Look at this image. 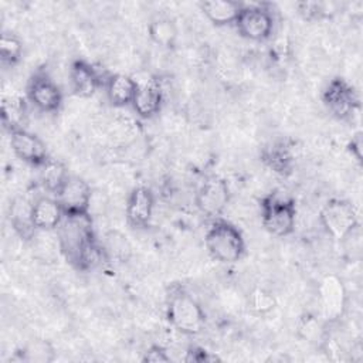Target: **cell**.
Segmentation results:
<instances>
[{
	"label": "cell",
	"mask_w": 363,
	"mask_h": 363,
	"mask_svg": "<svg viewBox=\"0 0 363 363\" xmlns=\"http://www.w3.org/2000/svg\"><path fill=\"white\" fill-rule=\"evenodd\" d=\"M347 149L357 163L363 162V159H362L363 157V133L360 130L352 136V139L347 145Z\"/></svg>",
	"instance_id": "cell-30"
},
{
	"label": "cell",
	"mask_w": 363,
	"mask_h": 363,
	"mask_svg": "<svg viewBox=\"0 0 363 363\" xmlns=\"http://www.w3.org/2000/svg\"><path fill=\"white\" fill-rule=\"evenodd\" d=\"M26 121V102L24 98L17 95H4L1 99V122L9 129L24 128Z\"/></svg>",
	"instance_id": "cell-21"
},
{
	"label": "cell",
	"mask_w": 363,
	"mask_h": 363,
	"mask_svg": "<svg viewBox=\"0 0 363 363\" xmlns=\"http://www.w3.org/2000/svg\"><path fill=\"white\" fill-rule=\"evenodd\" d=\"M163 104V89L159 79H147L138 85L132 108L138 116L149 119L159 113Z\"/></svg>",
	"instance_id": "cell-15"
},
{
	"label": "cell",
	"mask_w": 363,
	"mask_h": 363,
	"mask_svg": "<svg viewBox=\"0 0 363 363\" xmlns=\"http://www.w3.org/2000/svg\"><path fill=\"white\" fill-rule=\"evenodd\" d=\"M143 362H147V363H167L170 362V356L167 354L166 349L162 347L160 345H152L145 353H143V357H142Z\"/></svg>",
	"instance_id": "cell-29"
},
{
	"label": "cell",
	"mask_w": 363,
	"mask_h": 363,
	"mask_svg": "<svg viewBox=\"0 0 363 363\" xmlns=\"http://www.w3.org/2000/svg\"><path fill=\"white\" fill-rule=\"evenodd\" d=\"M55 199L61 204L65 217L89 216L92 193L89 184L84 179L69 174L55 194Z\"/></svg>",
	"instance_id": "cell-8"
},
{
	"label": "cell",
	"mask_w": 363,
	"mask_h": 363,
	"mask_svg": "<svg viewBox=\"0 0 363 363\" xmlns=\"http://www.w3.org/2000/svg\"><path fill=\"white\" fill-rule=\"evenodd\" d=\"M204 242L208 254L223 264H233L242 258L245 241L241 231L224 218H214L210 224Z\"/></svg>",
	"instance_id": "cell-3"
},
{
	"label": "cell",
	"mask_w": 363,
	"mask_h": 363,
	"mask_svg": "<svg viewBox=\"0 0 363 363\" xmlns=\"http://www.w3.org/2000/svg\"><path fill=\"white\" fill-rule=\"evenodd\" d=\"M106 77L99 68L84 60H75L69 68V84L72 92L79 98L92 96L99 86H104Z\"/></svg>",
	"instance_id": "cell-12"
},
{
	"label": "cell",
	"mask_w": 363,
	"mask_h": 363,
	"mask_svg": "<svg viewBox=\"0 0 363 363\" xmlns=\"http://www.w3.org/2000/svg\"><path fill=\"white\" fill-rule=\"evenodd\" d=\"M184 362H194V363H210V362H216L218 360V357L208 352L207 349L204 347H200V346H191L187 349L186 352V356L183 357Z\"/></svg>",
	"instance_id": "cell-28"
},
{
	"label": "cell",
	"mask_w": 363,
	"mask_h": 363,
	"mask_svg": "<svg viewBox=\"0 0 363 363\" xmlns=\"http://www.w3.org/2000/svg\"><path fill=\"white\" fill-rule=\"evenodd\" d=\"M23 55V43L13 33H3L0 35V58L4 64L13 65Z\"/></svg>",
	"instance_id": "cell-27"
},
{
	"label": "cell",
	"mask_w": 363,
	"mask_h": 363,
	"mask_svg": "<svg viewBox=\"0 0 363 363\" xmlns=\"http://www.w3.org/2000/svg\"><path fill=\"white\" fill-rule=\"evenodd\" d=\"M319 220L328 235L342 241L359 227L354 207L343 199L328 200L319 213Z\"/></svg>",
	"instance_id": "cell-5"
},
{
	"label": "cell",
	"mask_w": 363,
	"mask_h": 363,
	"mask_svg": "<svg viewBox=\"0 0 363 363\" xmlns=\"http://www.w3.org/2000/svg\"><path fill=\"white\" fill-rule=\"evenodd\" d=\"M27 96L41 112H57L62 105V92L44 71H37L28 81Z\"/></svg>",
	"instance_id": "cell-10"
},
{
	"label": "cell",
	"mask_w": 363,
	"mask_h": 363,
	"mask_svg": "<svg viewBox=\"0 0 363 363\" xmlns=\"http://www.w3.org/2000/svg\"><path fill=\"white\" fill-rule=\"evenodd\" d=\"M319 292L325 318L328 320L339 319L343 315L346 306V289L342 279L336 275L325 277L320 282Z\"/></svg>",
	"instance_id": "cell-14"
},
{
	"label": "cell",
	"mask_w": 363,
	"mask_h": 363,
	"mask_svg": "<svg viewBox=\"0 0 363 363\" xmlns=\"http://www.w3.org/2000/svg\"><path fill=\"white\" fill-rule=\"evenodd\" d=\"M10 145L14 155L31 166L40 167L50 159L44 142L24 128L10 132Z\"/></svg>",
	"instance_id": "cell-11"
},
{
	"label": "cell",
	"mask_w": 363,
	"mask_h": 363,
	"mask_svg": "<svg viewBox=\"0 0 363 363\" xmlns=\"http://www.w3.org/2000/svg\"><path fill=\"white\" fill-rule=\"evenodd\" d=\"M57 237L61 252L77 269L88 271L102 261L104 248L95 238L91 214L77 217L64 216V220L57 227Z\"/></svg>",
	"instance_id": "cell-1"
},
{
	"label": "cell",
	"mask_w": 363,
	"mask_h": 363,
	"mask_svg": "<svg viewBox=\"0 0 363 363\" xmlns=\"http://www.w3.org/2000/svg\"><path fill=\"white\" fill-rule=\"evenodd\" d=\"M234 24L240 35L251 41H264L274 30L272 14L262 4H244Z\"/></svg>",
	"instance_id": "cell-6"
},
{
	"label": "cell",
	"mask_w": 363,
	"mask_h": 363,
	"mask_svg": "<svg viewBox=\"0 0 363 363\" xmlns=\"http://www.w3.org/2000/svg\"><path fill=\"white\" fill-rule=\"evenodd\" d=\"M138 85L139 84L126 74H111L104 86L111 105L122 108L132 105Z\"/></svg>",
	"instance_id": "cell-18"
},
{
	"label": "cell",
	"mask_w": 363,
	"mask_h": 363,
	"mask_svg": "<svg viewBox=\"0 0 363 363\" xmlns=\"http://www.w3.org/2000/svg\"><path fill=\"white\" fill-rule=\"evenodd\" d=\"M33 223L37 230H55L64 220V211L55 197L41 196L33 201Z\"/></svg>",
	"instance_id": "cell-16"
},
{
	"label": "cell",
	"mask_w": 363,
	"mask_h": 363,
	"mask_svg": "<svg viewBox=\"0 0 363 363\" xmlns=\"http://www.w3.org/2000/svg\"><path fill=\"white\" fill-rule=\"evenodd\" d=\"M150 40L163 48H172L177 40V27L169 17H157L147 27Z\"/></svg>",
	"instance_id": "cell-22"
},
{
	"label": "cell",
	"mask_w": 363,
	"mask_h": 363,
	"mask_svg": "<svg viewBox=\"0 0 363 363\" xmlns=\"http://www.w3.org/2000/svg\"><path fill=\"white\" fill-rule=\"evenodd\" d=\"M40 179L43 186L55 196L65 180L69 177L65 166L61 162L50 157L44 164L40 166Z\"/></svg>",
	"instance_id": "cell-23"
},
{
	"label": "cell",
	"mask_w": 363,
	"mask_h": 363,
	"mask_svg": "<svg viewBox=\"0 0 363 363\" xmlns=\"http://www.w3.org/2000/svg\"><path fill=\"white\" fill-rule=\"evenodd\" d=\"M230 201V189L220 176L207 177L196 193L197 208L210 218H218Z\"/></svg>",
	"instance_id": "cell-9"
},
{
	"label": "cell",
	"mask_w": 363,
	"mask_h": 363,
	"mask_svg": "<svg viewBox=\"0 0 363 363\" xmlns=\"http://www.w3.org/2000/svg\"><path fill=\"white\" fill-rule=\"evenodd\" d=\"M261 221L264 228L275 237H286L295 230V201L278 191H271L261 200Z\"/></svg>",
	"instance_id": "cell-4"
},
{
	"label": "cell",
	"mask_w": 363,
	"mask_h": 363,
	"mask_svg": "<svg viewBox=\"0 0 363 363\" xmlns=\"http://www.w3.org/2000/svg\"><path fill=\"white\" fill-rule=\"evenodd\" d=\"M262 162L277 174L288 176L294 170L295 157L292 147L286 140H275L267 145L261 152Z\"/></svg>",
	"instance_id": "cell-17"
},
{
	"label": "cell",
	"mask_w": 363,
	"mask_h": 363,
	"mask_svg": "<svg viewBox=\"0 0 363 363\" xmlns=\"http://www.w3.org/2000/svg\"><path fill=\"white\" fill-rule=\"evenodd\" d=\"M242 6L234 0H207L200 4V9L214 26H227L235 23Z\"/></svg>",
	"instance_id": "cell-20"
},
{
	"label": "cell",
	"mask_w": 363,
	"mask_h": 363,
	"mask_svg": "<svg viewBox=\"0 0 363 363\" xmlns=\"http://www.w3.org/2000/svg\"><path fill=\"white\" fill-rule=\"evenodd\" d=\"M33 203L26 197H16L9 208V218L13 230L23 240H30L35 234V225L33 223Z\"/></svg>",
	"instance_id": "cell-19"
},
{
	"label": "cell",
	"mask_w": 363,
	"mask_h": 363,
	"mask_svg": "<svg viewBox=\"0 0 363 363\" xmlns=\"http://www.w3.org/2000/svg\"><path fill=\"white\" fill-rule=\"evenodd\" d=\"M248 309L254 315H267L271 311H274L277 305V299L274 294L265 288H254L247 299Z\"/></svg>",
	"instance_id": "cell-26"
},
{
	"label": "cell",
	"mask_w": 363,
	"mask_h": 363,
	"mask_svg": "<svg viewBox=\"0 0 363 363\" xmlns=\"http://www.w3.org/2000/svg\"><path fill=\"white\" fill-rule=\"evenodd\" d=\"M296 7L299 16L308 21L329 18L336 13V4L328 1H301Z\"/></svg>",
	"instance_id": "cell-25"
},
{
	"label": "cell",
	"mask_w": 363,
	"mask_h": 363,
	"mask_svg": "<svg viewBox=\"0 0 363 363\" xmlns=\"http://www.w3.org/2000/svg\"><path fill=\"white\" fill-rule=\"evenodd\" d=\"M167 319L183 335H199L206 325L200 303L182 286L173 285L167 294Z\"/></svg>",
	"instance_id": "cell-2"
},
{
	"label": "cell",
	"mask_w": 363,
	"mask_h": 363,
	"mask_svg": "<svg viewBox=\"0 0 363 363\" xmlns=\"http://www.w3.org/2000/svg\"><path fill=\"white\" fill-rule=\"evenodd\" d=\"M155 208V197L153 193L145 187L138 186L135 187L126 203V220L135 228H145L152 218Z\"/></svg>",
	"instance_id": "cell-13"
},
{
	"label": "cell",
	"mask_w": 363,
	"mask_h": 363,
	"mask_svg": "<svg viewBox=\"0 0 363 363\" xmlns=\"http://www.w3.org/2000/svg\"><path fill=\"white\" fill-rule=\"evenodd\" d=\"M322 99L328 111L337 119H349L359 109L357 92L343 78H333L326 85Z\"/></svg>",
	"instance_id": "cell-7"
},
{
	"label": "cell",
	"mask_w": 363,
	"mask_h": 363,
	"mask_svg": "<svg viewBox=\"0 0 363 363\" xmlns=\"http://www.w3.org/2000/svg\"><path fill=\"white\" fill-rule=\"evenodd\" d=\"M20 353V360L27 363H50L55 359L54 347L44 339H34Z\"/></svg>",
	"instance_id": "cell-24"
}]
</instances>
